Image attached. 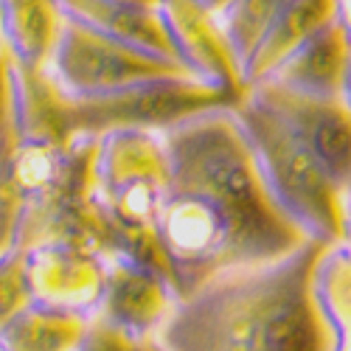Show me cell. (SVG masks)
Returning a JSON list of instances; mask_svg holds the SVG:
<instances>
[{
  "instance_id": "obj_1",
  "label": "cell",
  "mask_w": 351,
  "mask_h": 351,
  "mask_svg": "<svg viewBox=\"0 0 351 351\" xmlns=\"http://www.w3.org/2000/svg\"><path fill=\"white\" fill-rule=\"evenodd\" d=\"M160 138L166 191L152 247L178 298L219 273L309 242L261 183L233 101L194 110L163 127Z\"/></svg>"
},
{
  "instance_id": "obj_2",
  "label": "cell",
  "mask_w": 351,
  "mask_h": 351,
  "mask_svg": "<svg viewBox=\"0 0 351 351\" xmlns=\"http://www.w3.org/2000/svg\"><path fill=\"white\" fill-rule=\"evenodd\" d=\"M324 245L237 267L174 298L152 343L160 351H332L315 270Z\"/></svg>"
},
{
  "instance_id": "obj_3",
  "label": "cell",
  "mask_w": 351,
  "mask_h": 351,
  "mask_svg": "<svg viewBox=\"0 0 351 351\" xmlns=\"http://www.w3.org/2000/svg\"><path fill=\"white\" fill-rule=\"evenodd\" d=\"M233 110L276 208L304 239L324 247L337 245L343 237V191L317 163L301 132L256 84L245 87Z\"/></svg>"
},
{
  "instance_id": "obj_4",
  "label": "cell",
  "mask_w": 351,
  "mask_h": 351,
  "mask_svg": "<svg viewBox=\"0 0 351 351\" xmlns=\"http://www.w3.org/2000/svg\"><path fill=\"white\" fill-rule=\"evenodd\" d=\"M166 191V149L160 130H107L93 135L87 160V214L107 237L146 247L155 261L152 228ZM160 267V265H158Z\"/></svg>"
},
{
  "instance_id": "obj_5",
  "label": "cell",
  "mask_w": 351,
  "mask_h": 351,
  "mask_svg": "<svg viewBox=\"0 0 351 351\" xmlns=\"http://www.w3.org/2000/svg\"><path fill=\"white\" fill-rule=\"evenodd\" d=\"M43 73L65 104L99 101L166 76H189L180 65L110 40L76 20H65Z\"/></svg>"
},
{
  "instance_id": "obj_6",
  "label": "cell",
  "mask_w": 351,
  "mask_h": 351,
  "mask_svg": "<svg viewBox=\"0 0 351 351\" xmlns=\"http://www.w3.org/2000/svg\"><path fill=\"white\" fill-rule=\"evenodd\" d=\"M23 267L34 304L90 317L104 292L107 250L84 237L53 233L23 247Z\"/></svg>"
},
{
  "instance_id": "obj_7",
  "label": "cell",
  "mask_w": 351,
  "mask_h": 351,
  "mask_svg": "<svg viewBox=\"0 0 351 351\" xmlns=\"http://www.w3.org/2000/svg\"><path fill=\"white\" fill-rule=\"evenodd\" d=\"M225 101H237V99H228L211 90V87L199 84L191 76H166L99 101L65 104V119L73 132H84V135H99L121 127L163 130L194 110Z\"/></svg>"
},
{
  "instance_id": "obj_8",
  "label": "cell",
  "mask_w": 351,
  "mask_h": 351,
  "mask_svg": "<svg viewBox=\"0 0 351 351\" xmlns=\"http://www.w3.org/2000/svg\"><path fill=\"white\" fill-rule=\"evenodd\" d=\"M158 12L178 65L199 84L228 99H239L245 90L242 71L217 14L202 9L197 0H160Z\"/></svg>"
},
{
  "instance_id": "obj_9",
  "label": "cell",
  "mask_w": 351,
  "mask_h": 351,
  "mask_svg": "<svg viewBox=\"0 0 351 351\" xmlns=\"http://www.w3.org/2000/svg\"><path fill=\"white\" fill-rule=\"evenodd\" d=\"M174 298L178 295H174L169 278L158 267L135 256L107 250L104 292L93 315L146 343L160 329Z\"/></svg>"
},
{
  "instance_id": "obj_10",
  "label": "cell",
  "mask_w": 351,
  "mask_h": 351,
  "mask_svg": "<svg viewBox=\"0 0 351 351\" xmlns=\"http://www.w3.org/2000/svg\"><path fill=\"white\" fill-rule=\"evenodd\" d=\"M253 87V84H250ZM270 101L287 115L312 149L317 163L332 178V183L343 191L351 171V115L340 104V99H317L284 90L273 82H258Z\"/></svg>"
},
{
  "instance_id": "obj_11",
  "label": "cell",
  "mask_w": 351,
  "mask_h": 351,
  "mask_svg": "<svg viewBox=\"0 0 351 351\" xmlns=\"http://www.w3.org/2000/svg\"><path fill=\"white\" fill-rule=\"evenodd\" d=\"M337 23V0H284L242 62V87L265 82L287 56Z\"/></svg>"
},
{
  "instance_id": "obj_12",
  "label": "cell",
  "mask_w": 351,
  "mask_h": 351,
  "mask_svg": "<svg viewBox=\"0 0 351 351\" xmlns=\"http://www.w3.org/2000/svg\"><path fill=\"white\" fill-rule=\"evenodd\" d=\"M65 20L60 0H0V48L20 71H43Z\"/></svg>"
},
{
  "instance_id": "obj_13",
  "label": "cell",
  "mask_w": 351,
  "mask_h": 351,
  "mask_svg": "<svg viewBox=\"0 0 351 351\" xmlns=\"http://www.w3.org/2000/svg\"><path fill=\"white\" fill-rule=\"evenodd\" d=\"M60 6L68 20H76L110 40H119L130 48L178 65L158 9L104 3V0H60Z\"/></svg>"
},
{
  "instance_id": "obj_14",
  "label": "cell",
  "mask_w": 351,
  "mask_h": 351,
  "mask_svg": "<svg viewBox=\"0 0 351 351\" xmlns=\"http://www.w3.org/2000/svg\"><path fill=\"white\" fill-rule=\"evenodd\" d=\"M351 43L346 40L343 28L332 23L306 45H301L265 79L284 90L317 96V99H340V82L346 71Z\"/></svg>"
},
{
  "instance_id": "obj_15",
  "label": "cell",
  "mask_w": 351,
  "mask_h": 351,
  "mask_svg": "<svg viewBox=\"0 0 351 351\" xmlns=\"http://www.w3.org/2000/svg\"><path fill=\"white\" fill-rule=\"evenodd\" d=\"M87 317L28 301L0 324V351H76Z\"/></svg>"
},
{
  "instance_id": "obj_16",
  "label": "cell",
  "mask_w": 351,
  "mask_h": 351,
  "mask_svg": "<svg viewBox=\"0 0 351 351\" xmlns=\"http://www.w3.org/2000/svg\"><path fill=\"white\" fill-rule=\"evenodd\" d=\"M317 298L332 324V351H351V247L337 242L324 247L315 270Z\"/></svg>"
},
{
  "instance_id": "obj_17",
  "label": "cell",
  "mask_w": 351,
  "mask_h": 351,
  "mask_svg": "<svg viewBox=\"0 0 351 351\" xmlns=\"http://www.w3.org/2000/svg\"><path fill=\"white\" fill-rule=\"evenodd\" d=\"M284 6V0H233V3L217 17L222 25V34L237 56L239 71L250 48L265 34L267 23L276 17V12Z\"/></svg>"
},
{
  "instance_id": "obj_18",
  "label": "cell",
  "mask_w": 351,
  "mask_h": 351,
  "mask_svg": "<svg viewBox=\"0 0 351 351\" xmlns=\"http://www.w3.org/2000/svg\"><path fill=\"white\" fill-rule=\"evenodd\" d=\"M23 247L25 245H6L0 250V324L32 301L25 284Z\"/></svg>"
},
{
  "instance_id": "obj_19",
  "label": "cell",
  "mask_w": 351,
  "mask_h": 351,
  "mask_svg": "<svg viewBox=\"0 0 351 351\" xmlns=\"http://www.w3.org/2000/svg\"><path fill=\"white\" fill-rule=\"evenodd\" d=\"M138 348H141V340L130 337L119 326L107 324V320L99 315L87 317L82 340L76 346V351H138Z\"/></svg>"
},
{
  "instance_id": "obj_20",
  "label": "cell",
  "mask_w": 351,
  "mask_h": 351,
  "mask_svg": "<svg viewBox=\"0 0 351 351\" xmlns=\"http://www.w3.org/2000/svg\"><path fill=\"white\" fill-rule=\"evenodd\" d=\"M9 107H12V60L0 48V135H3L9 119Z\"/></svg>"
},
{
  "instance_id": "obj_21",
  "label": "cell",
  "mask_w": 351,
  "mask_h": 351,
  "mask_svg": "<svg viewBox=\"0 0 351 351\" xmlns=\"http://www.w3.org/2000/svg\"><path fill=\"white\" fill-rule=\"evenodd\" d=\"M340 104H343L346 112L351 115V51H348L346 71H343V82H340Z\"/></svg>"
},
{
  "instance_id": "obj_22",
  "label": "cell",
  "mask_w": 351,
  "mask_h": 351,
  "mask_svg": "<svg viewBox=\"0 0 351 351\" xmlns=\"http://www.w3.org/2000/svg\"><path fill=\"white\" fill-rule=\"evenodd\" d=\"M337 25L343 28L346 40L351 43V0H337Z\"/></svg>"
},
{
  "instance_id": "obj_23",
  "label": "cell",
  "mask_w": 351,
  "mask_h": 351,
  "mask_svg": "<svg viewBox=\"0 0 351 351\" xmlns=\"http://www.w3.org/2000/svg\"><path fill=\"white\" fill-rule=\"evenodd\" d=\"M197 3H199L202 9H208L211 14H217V17H219V14L233 3V0H197Z\"/></svg>"
},
{
  "instance_id": "obj_24",
  "label": "cell",
  "mask_w": 351,
  "mask_h": 351,
  "mask_svg": "<svg viewBox=\"0 0 351 351\" xmlns=\"http://www.w3.org/2000/svg\"><path fill=\"white\" fill-rule=\"evenodd\" d=\"M104 3H124V6H143V9H158L160 0H104Z\"/></svg>"
},
{
  "instance_id": "obj_25",
  "label": "cell",
  "mask_w": 351,
  "mask_h": 351,
  "mask_svg": "<svg viewBox=\"0 0 351 351\" xmlns=\"http://www.w3.org/2000/svg\"><path fill=\"white\" fill-rule=\"evenodd\" d=\"M138 351H160V348H158L152 340H146V343H141V348H138Z\"/></svg>"
}]
</instances>
